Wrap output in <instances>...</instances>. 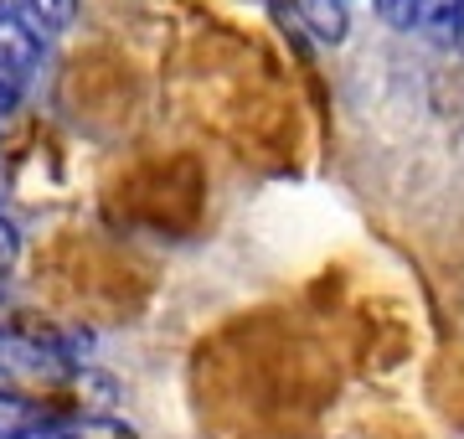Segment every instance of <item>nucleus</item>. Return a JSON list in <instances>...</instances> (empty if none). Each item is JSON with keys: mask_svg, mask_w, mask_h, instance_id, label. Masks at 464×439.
<instances>
[{"mask_svg": "<svg viewBox=\"0 0 464 439\" xmlns=\"http://www.w3.org/2000/svg\"><path fill=\"white\" fill-rule=\"evenodd\" d=\"M47 419H52L47 408H36L32 398H21V393L0 388V439H21V434H32L36 424H47Z\"/></svg>", "mask_w": 464, "mask_h": 439, "instance_id": "nucleus-3", "label": "nucleus"}, {"mask_svg": "<svg viewBox=\"0 0 464 439\" xmlns=\"http://www.w3.org/2000/svg\"><path fill=\"white\" fill-rule=\"evenodd\" d=\"M0 326H5V300H0Z\"/></svg>", "mask_w": 464, "mask_h": 439, "instance_id": "nucleus-8", "label": "nucleus"}, {"mask_svg": "<svg viewBox=\"0 0 464 439\" xmlns=\"http://www.w3.org/2000/svg\"><path fill=\"white\" fill-rule=\"evenodd\" d=\"M16 249H21L16 228H11V222L0 218V274H5V269H11V264H16Z\"/></svg>", "mask_w": 464, "mask_h": 439, "instance_id": "nucleus-5", "label": "nucleus"}, {"mask_svg": "<svg viewBox=\"0 0 464 439\" xmlns=\"http://www.w3.org/2000/svg\"><path fill=\"white\" fill-rule=\"evenodd\" d=\"M0 16H21V0H0Z\"/></svg>", "mask_w": 464, "mask_h": 439, "instance_id": "nucleus-7", "label": "nucleus"}, {"mask_svg": "<svg viewBox=\"0 0 464 439\" xmlns=\"http://www.w3.org/2000/svg\"><path fill=\"white\" fill-rule=\"evenodd\" d=\"M16 103H21V83L0 73V119H11V114H16Z\"/></svg>", "mask_w": 464, "mask_h": 439, "instance_id": "nucleus-6", "label": "nucleus"}, {"mask_svg": "<svg viewBox=\"0 0 464 439\" xmlns=\"http://www.w3.org/2000/svg\"><path fill=\"white\" fill-rule=\"evenodd\" d=\"M299 16L315 32V42L341 47L346 32H351V0H299Z\"/></svg>", "mask_w": 464, "mask_h": 439, "instance_id": "nucleus-2", "label": "nucleus"}, {"mask_svg": "<svg viewBox=\"0 0 464 439\" xmlns=\"http://www.w3.org/2000/svg\"><path fill=\"white\" fill-rule=\"evenodd\" d=\"M36 68H42V32L26 16H0V73L26 88Z\"/></svg>", "mask_w": 464, "mask_h": 439, "instance_id": "nucleus-1", "label": "nucleus"}, {"mask_svg": "<svg viewBox=\"0 0 464 439\" xmlns=\"http://www.w3.org/2000/svg\"><path fill=\"white\" fill-rule=\"evenodd\" d=\"M0 388H5V367H0Z\"/></svg>", "mask_w": 464, "mask_h": 439, "instance_id": "nucleus-9", "label": "nucleus"}, {"mask_svg": "<svg viewBox=\"0 0 464 439\" xmlns=\"http://www.w3.org/2000/svg\"><path fill=\"white\" fill-rule=\"evenodd\" d=\"M21 16L32 21L36 32H67L72 16H78V0H21Z\"/></svg>", "mask_w": 464, "mask_h": 439, "instance_id": "nucleus-4", "label": "nucleus"}]
</instances>
